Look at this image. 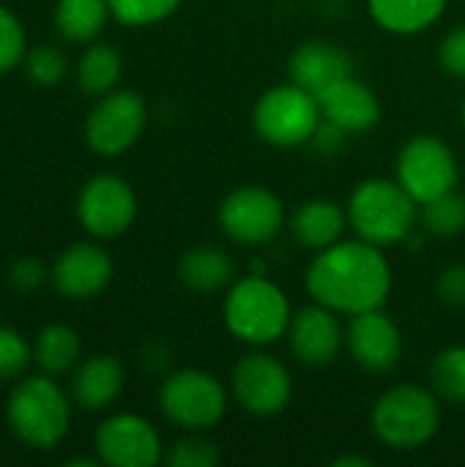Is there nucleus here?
Masks as SVG:
<instances>
[{
	"mask_svg": "<svg viewBox=\"0 0 465 467\" xmlns=\"http://www.w3.org/2000/svg\"><path fill=\"white\" fill-rule=\"evenodd\" d=\"M159 408L175 427L186 432H203L222 421L227 410V391L203 369H178L162 383Z\"/></svg>",
	"mask_w": 465,
	"mask_h": 467,
	"instance_id": "0eeeda50",
	"label": "nucleus"
},
{
	"mask_svg": "<svg viewBox=\"0 0 465 467\" xmlns=\"http://www.w3.org/2000/svg\"><path fill=\"white\" fill-rule=\"evenodd\" d=\"M323 120L334 123L345 134H365L381 120V101L373 88L354 74L318 93Z\"/></svg>",
	"mask_w": 465,
	"mask_h": 467,
	"instance_id": "f3484780",
	"label": "nucleus"
},
{
	"mask_svg": "<svg viewBox=\"0 0 465 467\" xmlns=\"http://www.w3.org/2000/svg\"><path fill=\"white\" fill-rule=\"evenodd\" d=\"M44 279H47V268H44L38 260H33V257H25V260L14 263L11 271H8V282H11L19 293H30V290L41 287Z\"/></svg>",
	"mask_w": 465,
	"mask_h": 467,
	"instance_id": "f704fd0d",
	"label": "nucleus"
},
{
	"mask_svg": "<svg viewBox=\"0 0 465 467\" xmlns=\"http://www.w3.org/2000/svg\"><path fill=\"white\" fill-rule=\"evenodd\" d=\"M96 454L112 467H153L162 460V438L156 427L134 413H118L99 424Z\"/></svg>",
	"mask_w": 465,
	"mask_h": 467,
	"instance_id": "ddd939ff",
	"label": "nucleus"
},
{
	"mask_svg": "<svg viewBox=\"0 0 465 467\" xmlns=\"http://www.w3.org/2000/svg\"><path fill=\"white\" fill-rule=\"evenodd\" d=\"M375 438L395 451H414L433 441L441 424L436 391L422 386H395L378 397L373 408Z\"/></svg>",
	"mask_w": 465,
	"mask_h": 467,
	"instance_id": "20e7f679",
	"label": "nucleus"
},
{
	"mask_svg": "<svg viewBox=\"0 0 465 467\" xmlns=\"http://www.w3.org/2000/svg\"><path fill=\"white\" fill-rule=\"evenodd\" d=\"M5 419L22 443L33 449H52L69 432L71 408L58 383L49 380V375H41L25 378L14 386L5 405Z\"/></svg>",
	"mask_w": 465,
	"mask_h": 467,
	"instance_id": "39448f33",
	"label": "nucleus"
},
{
	"mask_svg": "<svg viewBox=\"0 0 465 467\" xmlns=\"http://www.w3.org/2000/svg\"><path fill=\"white\" fill-rule=\"evenodd\" d=\"M288 342L293 356L307 367H329L337 361L345 334L340 328L337 312L323 304L304 306L293 315L288 328Z\"/></svg>",
	"mask_w": 465,
	"mask_h": 467,
	"instance_id": "2eb2a0df",
	"label": "nucleus"
},
{
	"mask_svg": "<svg viewBox=\"0 0 465 467\" xmlns=\"http://www.w3.org/2000/svg\"><path fill=\"white\" fill-rule=\"evenodd\" d=\"M430 386L439 400L465 402V345L447 348L430 367Z\"/></svg>",
	"mask_w": 465,
	"mask_h": 467,
	"instance_id": "a878e982",
	"label": "nucleus"
},
{
	"mask_svg": "<svg viewBox=\"0 0 465 467\" xmlns=\"http://www.w3.org/2000/svg\"><path fill=\"white\" fill-rule=\"evenodd\" d=\"M219 460H222L219 449L200 432L186 435L184 441L173 443L167 451V465L173 467H214Z\"/></svg>",
	"mask_w": 465,
	"mask_h": 467,
	"instance_id": "c85d7f7f",
	"label": "nucleus"
},
{
	"mask_svg": "<svg viewBox=\"0 0 465 467\" xmlns=\"http://www.w3.org/2000/svg\"><path fill=\"white\" fill-rule=\"evenodd\" d=\"M419 219V202L389 178L362 181L348 200V224L356 235L375 246L403 244L414 235Z\"/></svg>",
	"mask_w": 465,
	"mask_h": 467,
	"instance_id": "7ed1b4c3",
	"label": "nucleus"
},
{
	"mask_svg": "<svg viewBox=\"0 0 465 467\" xmlns=\"http://www.w3.org/2000/svg\"><path fill=\"white\" fill-rule=\"evenodd\" d=\"M422 224L430 235L452 238L465 230V197L455 189L422 205Z\"/></svg>",
	"mask_w": 465,
	"mask_h": 467,
	"instance_id": "bb28decb",
	"label": "nucleus"
},
{
	"mask_svg": "<svg viewBox=\"0 0 465 467\" xmlns=\"http://www.w3.org/2000/svg\"><path fill=\"white\" fill-rule=\"evenodd\" d=\"M348 227V211L334 200H307L291 216V233L299 246L323 252L334 246Z\"/></svg>",
	"mask_w": 465,
	"mask_h": 467,
	"instance_id": "aec40b11",
	"label": "nucleus"
},
{
	"mask_svg": "<svg viewBox=\"0 0 465 467\" xmlns=\"http://www.w3.org/2000/svg\"><path fill=\"white\" fill-rule=\"evenodd\" d=\"M343 142H345V131L337 129V126L329 123V120H321V126H318V131H315V137H312V145L321 148L323 153H334V150L343 148Z\"/></svg>",
	"mask_w": 465,
	"mask_h": 467,
	"instance_id": "c9c22d12",
	"label": "nucleus"
},
{
	"mask_svg": "<svg viewBox=\"0 0 465 467\" xmlns=\"http://www.w3.org/2000/svg\"><path fill=\"white\" fill-rule=\"evenodd\" d=\"M107 16H112L107 0H58L55 8V25L60 36L74 44L93 41L101 33Z\"/></svg>",
	"mask_w": 465,
	"mask_h": 467,
	"instance_id": "5701e85b",
	"label": "nucleus"
},
{
	"mask_svg": "<svg viewBox=\"0 0 465 467\" xmlns=\"http://www.w3.org/2000/svg\"><path fill=\"white\" fill-rule=\"evenodd\" d=\"M99 462H101L99 457H93V460H90V457H74V460H69V465L71 467H96Z\"/></svg>",
	"mask_w": 465,
	"mask_h": 467,
	"instance_id": "4c0bfd02",
	"label": "nucleus"
},
{
	"mask_svg": "<svg viewBox=\"0 0 465 467\" xmlns=\"http://www.w3.org/2000/svg\"><path fill=\"white\" fill-rule=\"evenodd\" d=\"M25 71L36 85H58L66 71L69 63L63 57V52H58L55 47H36L25 55Z\"/></svg>",
	"mask_w": 465,
	"mask_h": 467,
	"instance_id": "7c9ffc66",
	"label": "nucleus"
},
{
	"mask_svg": "<svg viewBox=\"0 0 465 467\" xmlns=\"http://www.w3.org/2000/svg\"><path fill=\"white\" fill-rule=\"evenodd\" d=\"M217 224L241 246H266L282 233L285 208L280 197L263 186H238L219 202Z\"/></svg>",
	"mask_w": 465,
	"mask_h": 467,
	"instance_id": "6e6552de",
	"label": "nucleus"
},
{
	"mask_svg": "<svg viewBox=\"0 0 465 467\" xmlns=\"http://www.w3.org/2000/svg\"><path fill=\"white\" fill-rule=\"evenodd\" d=\"M463 123H465V101H463Z\"/></svg>",
	"mask_w": 465,
	"mask_h": 467,
	"instance_id": "58836bf2",
	"label": "nucleus"
},
{
	"mask_svg": "<svg viewBox=\"0 0 465 467\" xmlns=\"http://www.w3.org/2000/svg\"><path fill=\"white\" fill-rule=\"evenodd\" d=\"M236 263L219 246H195L178 263L181 282L195 293H217L233 282Z\"/></svg>",
	"mask_w": 465,
	"mask_h": 467,
	"instance_id": "4be33fe9",
	"label": "nucleus"
},
{
	"mask_svg": "<svg viewBox=\"0 0 465 467\" xmlns=\"http://www.w3.org/2000/svg\"><path fill=\"white\" fill-rule=\"evenodd\" d=\"M227 331L252 348H266L288 337L293 312L282 287L263 274H252L230 285L222 306Z\"/></svg>",
	"mask_w": 465,
	"mask_h": 467,
	"instance_id": "f03ea898",
	"label": "nucleus"
},
{
	"mask_svg": "<svg viewBox=\"0 0 465 467\" xmlns=\"http://www.w3.org/2000/svg\"><path fill=\"white\" fill-rule=\"evenodd\" d=\"M107 3H110V14L129 27L156 25L173 16L181 5V0H107Z\"/></svg>",
	"mask_w": 465,
	"mask_h": 467,
	"instance_id": "cd10ccee",
	"label": "nucleus"
},
{
	"mask_svg": "<svg viewBox=\"0 0 465 467\" xmlns=\"http://www.w3.org/2000/svg\"><path fill=\"white\" fill-rule=\"evenodd\" d=\"M233 400L252 416H277L291 405L293 380L288 367L269 353H247L233 367Z\"/></svg>",
	"mask_w": 465,
	"mask_h": 467,
	"instance_id": "9d476101",
	"label": "nucleus"
},
{
	"mask_svg": "<svg viewBox=\"0 0 465 467\" xmlns=\"http://www.w3.org/2000/svg\"><path fill=\"white\" fill-rule=\"evenodd\" d=\"M77 216L93 238H118L137 216V197L123 178L93 175L79 192Z\"/></svg>",
	"mask_w": 465,
	"mask_h": 467,
	"instance_id": "f8f14e48",
	"label": "nucleus"
},
{
	"mask_svg": "<svg viewBox=\"0 0 465 467\" xmlns=\"http://www.w3.org/2000/svg\"><path fill=\"white\" fill-rule=\"evenodd\" d=\"M334 465L337 467H367L370 462H367V460H362V457H340V460H334Z\"/></svg>",
	"mask_w": 465,
	"mask_h": 467,
	"instance_id": "e433bc0d",
	"label": "nucleus"
},
{
	"mask_svg": "<svg viewBox=\"0 0 465 467\" xmlns=\"http://www.w3.org/2000/svg\"><path fill=\"white\" fill-rule=\"evenodd\" d=\"M126 383V369L118 356H93L77 367L71 378V400L85 410L110 408Z\"/></svg>",
	"mask_w": 465,
	"mask_h": 467,
	"instance_id": "6ab92c4d",
	"label": "nucleus"
},
{
	"mask_svg": "<svg viewBox=\"0 0 465 467\" xmlns=\"http://www.w3.org/2000/svg\"><path fill=\"white\" fill-rule=\"evenodd\" d=\"M33 358L49 378L69 372L79 358V334L63 323H52L41 328V334L36 337Z\"/></svg>",
	"mask_w": 465,
	"mask_h": 467,
	"instance_id": "b1692460",
	"label": "nucleus"
},
{
	"mask_svg": "<svg viewBox=\"0 0 465 467\" xmlns=\"http://www.w3.org/2000/svg\"><path fill=\"white\" fill-rule=\"evenodd\" d=\"M321 120L323 115L318 96L296 82L266 90L252 109L255 134L274 148H299L304 142H312Z\"/></svg>",
	"mask_w": 465,
	"mask_h": 467,
	"instance_id": "423d86ee",
	"label": "nucleus"
},
{
	"mask_svg": "<svg viewBox=\"0 0 465 467\" xmlns=\"http://www.w3.org/2000/svg\"><path fill=\"white\" fill-rule=\"evenodd\" d=\"M121 55L110 44H93L82 52L77 66V82L88 96H104L121 79Z\"/></svg>",
	"mask_w": 465,
	"mask_h": 467,
	"instance_id": "393cba45",
	"label": "nucleus"
},
{
	"mask_svg": "<svg viewBox=\"0 0 465 467\" xmlns=\"http://www.w3.org/2000/svg\"><path fill=\"white\" fill-rule=\"evenodd\" d=\"M148 120V109L143 96L134 90H110L104 93L85 120L88 145L99 156H121L129 150Z\"/></svg>",
	"mask_w": 465,
	"mask_h": 467,
	"instance_id": "9b49d317",
	"label": "nucleus"
},
{
	"mask_svg": "<svg viewBox=\"0 0 465 467\" xmlns=\"http://www.w3.org/2000/svg\"><path fill=\"white\" fill-rule=\"evenodd\" d=\"M449 0H367L370 16L389 33L414 36L441 19Z\"/></svg>",
	"mask_w": 465,
	"mask_h": 467,
	"instance_id": "412c9836",
	"label": "nucleus"
},
{
	"mask_svg": "<svg viewBox=\"0 0 465 467\" xmlns=\"http://www.w3.org/2000/svg\"><path fill=\"white\" fill-rule=\"evenodd\" d=\"M315 304L337 315L384 309L392 290V268L381 246L367 241H337L315 254L304 276Z\"/></svg>",
	"mask_w": 465,
	"mask_h": 467,
	"instance_id": "f257e3e1",
	"label": "nucleus"
},
{
	"mask_svg": "<svg viewBox=\"0 0 465 467\" xmlns=\"http://www.w3.org/2000/svg\"><path fill=\"white\" fill-rule=\"evenodd\" d=\"M30 358H33V350L27 339L14 328L0 326V380L19 378L27 369Z\"/></svg>",
	"mask_w": 465,
	"mask_h": 467,
	"instance_id": "2f4dec72",
	"label": "nucleus"
},
{
	"mask_svg": "<svg viewBox=\"0 0 465 467\" xmlns=\"http://www.w3.org/2000/svg\"><path fill=\"white\" fill-rule=\"evenodd\" d=\"M27 55V41H25V30L22 22L5 8L0 5V74L16 68Z\"/></svg>",
	"mask_w": 465,
	"mask_h": 467,
	"instance_id": "c756f323",
	"label": "nucleus"
},
{
	"mask_svg": "<svg viewBox=\"0 0 465 467\" xmlns=\"http://www.w3.org/2000/svg\"><path fill=\"white\" fill-rule=\"evenodd\" d=\"M288 74H291V82L318 96L329 85L354 74V57L340 44L304 41L301 47L293 49L288 60Z\"/></svg>",
	"mask_w": 465,
	"mask_h": 467,
	"instance_id": "a211bd4d",
	"label": "nucleus"
},
{
	"mask_svg": "<svg viewBox=\"0 0 465 467\" xmlns=\"http://www.w3.org/2000/svg\"><path fill=\"white\" fill-rule=\"evenodd\" d=\"M112 279V260L96 244H71L52 265V282L60 296L71 301H85L99 293Z\"/></svg>",
	"mask_w": 465,
	"mask_h": 467,
	"instance_id": "dca6fc26",
	"label": "nucleus"
},
{
	"mask_svg": "<svg viewBox=\"0 0 465 467\" xmlns=\"http://www.w3.org/2000/svg\"><path fill=\"white\" fill-rule=\"evenodd\" d=\"M439 60H441L447 74H452L458 79H465V25L452 27L444 36V41L439 47Z\"/></svg>",
	"mask_w": 465,
	"mask_h": 467,
	"instance_id": "473e14b6",
	"label": "nucleus"
},
{
	"mask_svg": "<svg viewBox=\"0 0 465 467\" xmlns=\"http://www.w3.org/2000/svg\"><path fill=\"white\" fill-rule=\"evenodd\" d=\"M397 181L419 202H430L458 183V159L452 148L433 134L411 137L397 156Z\"/></svg>",
	"mask_w": 465,
	"mask_h": 467,
	"instance_id": "1a4fd4ad",
	"label": "nucleus"
},
{
	"mask_svg": "<svg viewBox=\"0 0 465 467\" xmlns=\"http://www.w3.org/2000/svg\"><path fill=\"white\" fill-rule=\"evenodd\" d=\"M345 342H348L354 361L373 375H384L395 369L403 356L400 328L395 326L389 315H384V309L354 315Z\"/></svg>",
	"mask_w": 465,
	"mask_h": 467,
	"instance_id": "4468645a",
	"label": "nucleus"
},
{
	"mask_svg": "<svg viewBox=\"0 0 465 467\" xmlns=\"http://www.w3.org/2000/svg\"><path fill=\"white\" fill-rule=\"evenodd\" d=\"M436 293L449 306H465V265H449L436 279Z\"/></svg>",
	"mask_w": 465,
	"mask_h": 467,
	"instance_id": "72a5a7b5",
	"label": "nucleus"
}]
</instances>
